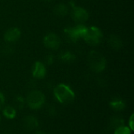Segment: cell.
<instances>
[{"label": "cell", "mask_w": 134, "mask_h": 134, "mask_svg": "<svg viewBox=\"0 0 134 134\" xmlns=\"http://www.w3.org/2000/svg\"><path fill=\"white\" fill-rule=\"evenodd\" d=\"M108 45L114 49H119L122 46V42L115 35H111L108 38Z\"/></svg>", "instance_id": "obj_11"}, {"label": "cell", "mask_w": 134, "mask_h": 134, "mask_svg": "<svg viewBox=\"0 0 134 134\" xmlns=\"http://www.w3.org/2000/svg\"><path fill=\"white\" fill-rule=\"evenodd\" d=\"M5 104V97L4 95L0 92V110L3 108Z\"/></svg>", "instance_id": "obj_20"}, {"label": "cell", "mask_w": 134, "mask_h": 134, "mask_svg": "<svg viewBox=\"0 0 134 134\" xmlns=\"http://www.w3.org/2000/svg\"><path fill=\"white\" fill-rule=\"evenodd\" d=\"M134 115L133 114L131 115L130 119H129V128L131 130H133L134 129Z\"/></svg>", "instance_id": "obj_19"}, {"label": "cell", "mask_w": 134, "mask_h": 134, "mask_svg": "<svg viewBox=\"0 0 134 134\" xmlns=\"http://www.w3.org/2000/svg\"><path fill=\"white\" fill-rule=\"evenodd\" d=\"M87 27L82 24H79L74 27H67L64 31L66 39L70 42H76L80 38H82Z\"/></svg>", "instance_id": "obj_4"}, {"label": "cell", "mask_w": 134, "mask_h": 134, "mask_svg": "<svg viewBox=\"0 0 134 134\" xmlns=\"http://www.w3.org/2000/svg\"><path fill=\"white\" fill-rule=\"evenodd\" d=\"M16 104L18 107V108H23L25 104V100L23 98V97L19 96L17 97H16Z\"/></svg>", "instance_id": "obj_18"}, {"label": "cell", "mask_w": 134, "mask_h": 134, "mask_svg": "<svg viewBox=\"0 0 134 134\" xmlns=\"http://www.w3.org/2000/svg\"><path fill=\"white\" fill-rule=\"evenodd\" d=\"M68 12V6L64 4H59L57 5H56L55 9H54V13L60 16H65Z\"/></svg>", "instance_id": "obj_15"}, {"label": "cell", "mask_w": 134, "mask_h": 134, "mask_svg": "<svg viewBox=\"0 0 134 134\" xmlns=\"http://www.w3.org/2000/svg\"><path fill=\"white\" fill-rule=\"evenodd\" d=\"M46 74V69L45 65L39 61H36L33 66V70H32V75L34 78L43 79Z\"/></svg>", "instance_id": "obj_9"}, {"label": "cell", "mask_w": 134, "mask_h": 134, "mask_svg": "<svg viewBox=\"0 0 134 134\" xmlns=\"http://www.w3.org/2000/svg\"><path fill=\"white\" fill-rule=\"evenodd\" d=\"M88 63L90 69L97 73L103 71L107 64L106 59L104 58V55L96 50H92L89 53Z\"/></svg>", "instance_id": "obj_1"}, {"label": "cell", "mask_w": 134, "mask_h": 134, "mask_svg": "<svg viewBox=\"0 0 134 134\" xmlns=\"http://www.w3.org/2000/svg\"><path fill=\"white\" fill-rule=\"evenodd\" d=\"M46 61L49 64H51L53 62V57H52V56H49L46 59Z\"/></svg>", "instance_id": "obj_22"}, {"label": "cell", "mask_w": 134, "mask_h": 134, "mask_svg": "<svg viewBox=\"0 0 134 134\" xmlns=\"http://www.w3.org/2000/svg\"><path fill=\"white\" fill-rule=\"evenodd\" d=\"M60 58L64 62H71V61H73L75 59V57L71 52L67 51V52H63L60 55Z\"/></svg>", "instance_id": "obj_16"}, {"label": "cell", "mask_w": 134, "mask_h": 134, "mask_svg": "<svg viewBox=\"0 0 134 134\" xmlns=\"http://www.w3.org/2000/svg\"><path fill=\"white\" fill-rule=\"evenodd\" d=\"M20 31L17 27H11L5 31L4 35V39L7 42H13L20 38Z\"/></svg>", "instance_id": "obj_8"}, {"label": "cell", "mask_w": 134, "mask_h": 134, "mask_svg": "<svg viewBox=\"0 0 134 134\" xmlns=\"http://www.w3.org/2000/svg\"><path fill=\"white\" fill-rule=\"evenodd\" d=\"M110 106L112 109L117 111H120L125 109L126 104L125 102L121 99H115L110 102Z\"/></svg>", "instance_id": "obj_12"}, {"label": "cell", "mask_w": 134, "mask_h": 134, "mask_svg": "<svg viewBox=\"0 0 134 134\" xmlns=\"http://www.w3.org/2000/svg\"><path fill=\"white\" fill-rule=\"evenodd\" d=\"M53 93L57 101L60 104H69L75 99L73 90L65 84L57 85L54 88Z\"/></svg>", "instance_id": "obj_2"}, {"label": "cell", "mask_w": 134, "mask_h": 134, "mask_svg": "<svg viewBox=\"0 0 134 134\" xmlns=\"http://www.w3.org/2000/svg\"><path fill=\"white\" fill-rule=\"evenodd\" d=\"M23 124L24 128L27 129V130H33L38 126V121L35 116L28 115L24 118L23 121Z\"/></svg>", "instance_id": "obj_10"}, {"label": "cell", "mask_w": 134, "mask_h": 134, "mask_svg": "<svg viewBox=\"0 0 134 134\" xmlns=\"http://www.w3.org/2000/svg\"><path fill=\"white\" fill-rule=\"evenodd\" d=\"M71 15L72 19L79 24L86 22L89 18V13L86 9L80 6H73Z\"/></svg>", "instance_id": "obj_6"}, {"label": "cell", "mask_w": 134, "mask_h": 134, "mask_svg": "<svg viewBox=\"0 0 134 134\" xmlns=\"http://www.w3.org/2000/svg\"><path fill=\"white\" fill-rule=\"evenodd\" d=\"M103 33L101 30L97 27L92 26L87 27L82 38L90 46H97L103 40Z\"/></svg>", "instance_id": "obj_3"}, {"label": "cell", "mask_w": 134, "mask_h": 134, "mask_svg": "<svg viewBox=\"0 0 134 134\" xmlns=\"http://www.w3.org/2000/svg\"><path fill=\"white\" fill-rule=\"evenodd\" d=\"M48 110H49V111H48V112H49V115H51V116L54 115V113H55V108H54L53 107H50Z\"/></svg>", "instance_id": "obj_21"}, {"label": "cell", "mask_w": 134, "mask_h": 134, "mask_svg": "<svg viewBox=\"0 0 134 134\" xmlns=\"http://www.w3.org/2000/svg\"><path fill=\"white\" fill-rule=\"evenodd\" d=\"M35 134H45L44 133H42V132H40V131H38V132H36Z\"/></svg>", "instance_id": "obj_23"}, {"label": "cell", "mask_w": 134, "mask_h": 134, "mask_svg": "<svg viewBox=\"0 0 134 134\" xmlns=\"http://www.w3.org/2000/svg\"><path fill=\"white\" fill-rule=\"evenodd\" d=\"M46 47L50 49H57L60 45V38L54 33H49L46 35L43 40Z\"/></svg>", "instance_id": "obj_7"}, {"label": "cell", "mask_w": 134, "mask_h": 134, "mask_svg": "<svg viewBox=\"0 0 134 134\" xmlns=\"http://www.w3.org/2000/svg\"><path fill=\"white\" fill-rule=\"evenodd\" d=\"M45 96L38 90H33L28 93L26 98V102L31 109H38L45 104Z\"/></svg>", "instance_id": "obj_5"}, {"label": "cell", "mask_w": 134, "mask_h": 134, "mask_svg": "<svg viewBox=\"0 0 134 134\" xmlns=\"http://www.w3.org/2000/svg\"><path fill=\"white\" fill-rule=\"evenodd\" d=\"M114 134H131V130L124 125L115 129Z\"/></svg>", "instance_id": "obj_17"}, {"label": "cell", "mask_w": 134, "mask_h": 134, "mask_svg": "<svg viewBox=\"0 0 134 134\" xmlns=\"http://www.w3.org/2000/svg\"><path fill=\"white\" fill-rule=\"evenodd\" d=\"M2 114H3V115L6 119H14L16 117V109L13 107H12V106H6L5 108H3Z\"/></svg>", "instance_id": "obj_13"}, {"label": "cell", "mask_w": 134, "mask_h": 134, "mask_svg": "<svg viewBox=\"0 0 134 134\" xmlns=\"http://www.w3.org/2000/svg\"><path fill=\"white\" fill-rule=\"evenodd\" d=\"M123 125H124V120L119 116H114L110 120V127L111 129L115 130Z\"/></svg>", "instance_id": "obj_14"}]
</instances>
